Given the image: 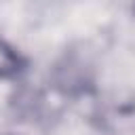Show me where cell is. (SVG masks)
I'll return each mask as SVG.
<instances>
[{
  "mask_svg": "<svg viewBox=\"0 0 135 135\" xmlns=\"http://www.w3.org/2000/svg\"><path fill=\"white\" fill-rule=\"evenodd\" d=\"M30 68V59L8 40L0 38V82L19 80Z\"/></svg>",
  "mask_w": 135,
  "mask_h": 135,
  "instance_id": "obj_1",
  "label": "cell"
},
{
  "mask_svg": "<svg viewBox=\"0 0 135 135\" xmlns=\"http://www.w3.org/2000/svg\"><path fill=\"white\" fill-rule=\"evenodd\" d=\"M0 135H15V133H0Z\"/></svg>",
  "mask_w": 135,
  "mask_h": 135,
  "instance_id": "obj_2",
  "label": "cell"
},
{
  "mask_svg": "<svg viewBox=\"0 0 135 135\" xmlns=\"http://www.w3.org/2000/svg\"><path fill=\"white\" fill-rule=\"evenodd\" d=\"M133 13H135V0H133Z\"/></svg>",
  "mask_w": 135,
  "mask_h": 135,
  "instance_id": "obj_3",
  "label": "cell"
}]
</instances>
